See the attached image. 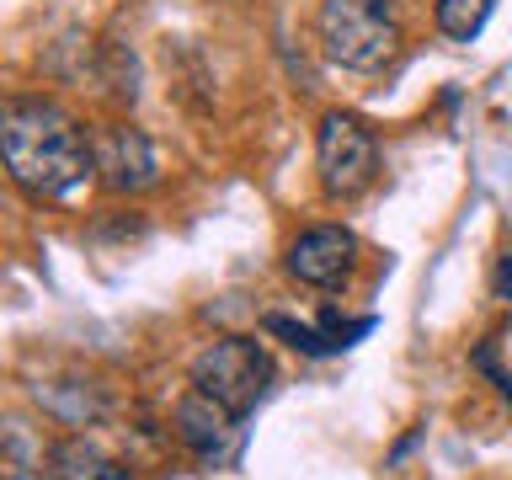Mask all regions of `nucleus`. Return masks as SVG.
I'll list each match as a JSON object with an SVG mask.
<instances>
[{"label":"nucleus","mask_w":512,"mask_h":480,"mask_svg":"<svg viewBox=\"0 0 512 480\" xmlns=\"http://www.w3.org/2000/svg\"><path fill=\"white\" fill-rule=\"evenodd\" d=\"M283 267L304 288H342L352 278V267H358V235L347 224H310V230L288 240Z\"/></svg>","instance_id":"nucleus-5"},{"label":"nucleus","mask_w":512,"mask_h":480,"mask_svg":"<svg viewBox=\"0 0 512 480\" xmlns=\"http://www.w3.org/2000/svg\"><path fill=\"white\" fill-rule=\"evenodd\" d=\"M315 38H320V54L336 70L379 75L384 64H395L406 32H400L395 0H320Z\"/></svg>","instance_id":"nucleus-2"},{"label":"nucleus","mask_w":512,"mask_h":480,"mask_svg":"<svg viewBox=\"0 0 512 480\" xmlns=\"http://www.w3.org/2000/svg\"><path fill=\"white\" fill-rule=\"evenodd\" d=\"M96 176H102L107 192H144L160 182V155L144 128L134 123H112L102 139H96Z\"/></svg>","instance_id":"nucleus-6"},{"label":"nucleus","mask_w":512,"mask_h":480,"mask_svg":"<svg viewBox=\"0 0 512 480\" xmlns=\"http://www.w3.org/2000/svg\"><path fill=\"white\" fill-rule=\"evenodd\" d=\"M315 171L331 203H352L379 182V139L352 112H326L315 128Z\"/></svg>","instance_id":"nucleus-4"},{"label":"nucleus","mask_w":512,"mask_h":480,"mask_svg":"<svg viewBox=\"0 0 512 480\" xmlns=\"http://www.w3.org/2000/svg\"><path fill=\"white\" fill-rule=\"evenodd\" d=\"M502 288L512 294V256H507V267H502Z\"/></svg>","instance_id":"nucleus-12"},{"label":"nucleus","mask_w":512,"mask_h":480,"mask_svg":"<svg viewBox=\"0 0 512 480\" xmlns=\"http://www.w3.org/2000/svg\"><path fill=\"white\" fill-rule=\"evenodd\" d=\"M171 422H176V438H182L198 459H219L224 448H230V438H235L240 416H230L219 400H208L203 390H187L182 400H176Z\"/></svg>","instance_id":"nucleus-7"},{"label":"nucleus","mask_w":512,"mask_h":480,"mask_svg":"<svg viewBox=\"0 0 512 480\" xmlns=\"http://www.w3.org/2000/svg\"><path fill=\"white\" fill-rule=\"evenodd\" d=\"M48 464H54L59 480H134V470H123L118 459H107L102 448H91L86 438L54 443L48 448Z\"/></svg>","instance_id":"nucleus-8"},{"label":"nucleus","mask_w":512,"mask_h":480,"mask_svg":"<svg viewBox=\"0 0 512 480\" xmlns=\"http://www.w3.org/2000/svg\"><path fill=\"white\" fill-rule=\"evenodd\" d=\"M6 480H59V475H43V470H27V464H11Z\"/></svg>","instance_id":"nucleus-11"},{"label":"nucleus","mask_w":512,"mask_h":480,"mask_svg":"<svg viewBox=\"0 0 512 480\" xmlns=\"http://www.w3.org/2000/svg\"><path fill=\"white\" fill-rule=\"evenodd\" d=\"M0 150H6L11 182L38 203H59L96 171V139L70 118L64 107L27 96V102L6 107L0 123Z\"/></svg>","instance_id":"nucleus-1"},{"label":"nucleus","mask_w":512,"mask_h":480,"mask_svg":"<svg viewBox=\"0 0 512 480\" xmlns=\"http://www.w3.org/2000/svg\"><path fill=\"white\" fill-rule=\"evenodd\" d=\"M262 331L267 336H283L294 352H304V358H331V352H342V342H336L331 326H310V320H294V315H262Z\"/></svg>","instance_id":"nucleus-9"},{"label":"nucleus","mask_w":512,"mask_h":480,"mask_svg":"<svg viewBox=\"0 0 512 480\" xmlns=\"http://www.w3.org/2000/svg\"><path fill=\"white\" fill-rule=\"evenodd\" d=\"M192 390H203L208 400H219L230 416H251L256 400L272 384V352L256 336H219L208 342L187 368Z\"/></svg>","instance_id":"nucleus-3"},{"label":"nucleus","mask_w":512,"mask_h":480,"mask_svg":"<svg viewBox=\"0 0 512 480\" xmlns=\"http://www.w3.org/2000/svg\"><path fill=\"white\" fill-rule=\"evenodd\" d=\"M496 0H432V16H438V32L454 43H470L480 38V27H486Z\"/></svg>","instance_id":"nucleus-10"}]
</instances>
